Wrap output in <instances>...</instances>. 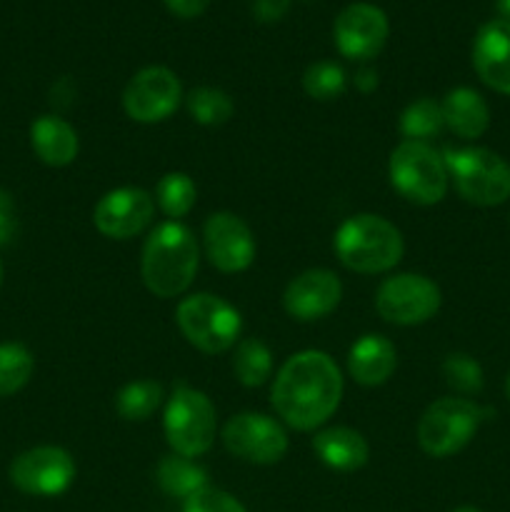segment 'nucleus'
<instances>
[{
	"instance_id": "1",
	"label": "nucleus",
	"mask_w": 510,
	"mask_h": 512,
	"mask_svg": "<svg viewBox=\"0 0 510 512\" xmlns=\"http://www.w3.org/2000/svg\"><path fill=\"white\" fill-rule=\"evenodd\" d=\"M343 375L323 350H303L283 363L273 383L270 403L285 425L315 430L338 410Z\"/></svg>"
},
{
	"instance_id": "2",
	"label": "nucleus",
	"mask_w": 510,
	"mask_h": 512,
	"mask_svg": "<svg viewBox=\"0 0 510 512\" xmlns=\"http://www.w3.org/2000/svg\"><path fill=\"white\" fill-rule=\"evenodd\" d=\"M198 240L178 220L160 223L148 235L140 258L145 288L158 298H178L198 273Z\"/></svg>"
},
{
	"instance_id": "3",
	"label": "nucleus",
	"mask_w": 510,
	"mask_h": 512,
	"mask_svg": "<svg viewBox=\"0 0 510 512\" xmlns=\"http://www.w3.org/2000/svg\"><path fill=\"white\" fill-rule=\"evenodd\" d=\"M333 248L340 263L360 275L388 273L405 253L400 230L390 220L373 213H360L345 220L335 233Z\"/></svg>"
},
{
	"instance_id": "4",
	"label": "nucleus",
	"mask_w": 510,
	"mask_h": 512,
	"mask_svg": "<svg viewBox=\"0 0 510 512\" xmlns=\"http://www.w3.org/2000/svg\"><path fill=\"white\" fill-rule=\"evenodd\" d=\"M445 168L460 198L478 208H495L510 198V163L488 148H458L443 153Z\"/></svg>"
},
{
	"instance_id": "5",
	"label": "nucleus",
	"mask_w": 510,
	"mask_h": 512,
	"mask_svg": "<svg viewBox=\"0 0 510 512\" xmlns=\"http://www.w3.org/2000/svg\"><path fill=\"white\" fill-rule=\"evenodd\" d=\"M490 410L468 398H440L418 420V445L430 458H450L475 438Z\"/></svg>"
},
{
	"instance_id": "6",
	"label": "nucleus",
	"mask_w": 510,
	"mask_h": 512,
	"mask_svg": "<svg viewBox=\"0 0 510 512\" xmlns=\"http://www.w3.org/2000/svg\"><path fill=\"white\" fill-rule=\"evenodd\" d=\"M175 323L193 348L208 355L233 348L243 330L238 310L228 300L210 293H195L180 300L175 310Z\"/></svg>"
},
{
	"instance_id": "7",
	"label": "nucleus",
	"mask_w": 510,
	"mask_h": 512,
	"mask_svg": "<svg viewBox=\"0 0 510 512\" xmlns=\"http://www.w3.org/2000/svg\"><path fill=\"white\" fill-rule=\"evenodd\" d=\"M388 175L390 185L408 203L435 205L448 193L450 175L445 160L428 143L403 140L400 145H395V150L390 153Z\"/></svg>"
},
{
	"instance_id": "8",
	"label": "nucleus",
	"mask_w": 510,
	"mask_h": 512,
	"mask_svg": "<svg viewBox=\"0 0 510 512\" xmlns=\"http://www.w3.org/2000/svg\"><path fill=\"white\" fill-rule=\"evenodd\" d=\"M215 428H218V420H215V408L208 395L190 385H175L163 418L165 440L173 453L183 458H200L213 445Z\"/></svg>"
},
{
	"instance_id": "9",
	"label": "nucleus",
	"mask_w": 510,
	"mask_h": 512,
	"mask_svg": "<svg viewBox=\"0 0 510 512\" xmlns=\"http://www.w3.org/2000/svg\"><path fill=\"white\" fill-rule=\"evenodd\" d=\"M440 288L418 273H400L383 280L375 293V310L385 323L420 325L440 310Z\"/></svg>"
},
{
	"instance_id": "10",
	"label": "nucleus",
	"mask_w": 510,
	"mask_h": 512,
	"mask_svg": "<svg viewBox=\"0 0 510 512\" xmlns=\"http://www.w3.org/2000/svg\"><path fill=\"white\" fill-rule=\"evenodd\" d=\"M75 460L68 450L55 445H40L20 453L10 463V483L33 498L63 495L75 480Z\"/></svg>"
},
{
	"instance_id": "11",
	"label": "nucleus",
	"mask_w": 510,
	"mask_h": 512,
	"mask_svg": "<svg viewBox=\"0 0 510 512\" xmlns=\"http://www.w3.org/2000/svg\"><path fill=\"white\" fill-rule=\"evenodd\" d=\"M183 100L180 78L165 65H148L128 80L123 90L125 115L135 123H160L178 110Z\"/></svg>"
},
{
	"instance_id": "12",
	"label": "nucleus",
	"mask_w": 510,
	"mask_h": 512,
	"mask_svg": "<svg viewBox=\"0 0 510 512\" xmlns=\"http://www.w3.org/2000/svg\"><path fill=\"white\" fill-rule=\"evenodd\" d=\"M223 445L230 455L253 465H273L288 453V433L263 413H238L225 423Z\"/></svg>"
},
{
	"instance_id": "13",
	"label": "nucleus",
	"mask_w": 510,
	"mask_h": 512,
	"mask_svg": "<svg viewBox=\"0 0 510 512\" xmlns=\"http://www.w3.org/2000/svg\"><path fill=\"white\" fill-rule=\"evenodd\" d=\"M388 15L373 3H353L340 10L333 25V38L340 55L348 60H373L388 40Z\"/></svg>"
},
{
	"instance_id": "14",
	"label": "nucleus",
	"mask_w": 510,
	"mask_h": 512,
	"mask_svg": "<svg viewBox=\"0 0 510 512\" xmlns=\"http://www.w3.org/2000/svg\"><path fill=\"white\" fill-rule=\"evenodd\" d=\"M203 245L210 265L220 273H243L255 260V238L235 213H213L203 225Z\"/></svg>"
},
{
	"instance_id": "15",
	"label": "nucleus",
	"mask_w": 510,
	"mask_h": 512,
	"mask_svg": "<svg viewBox=\"0 0 510 512\" xmlns=\"http://www.w3.org/2000/svg\"><path fill=\"white\" fill-rule=\"evenodd\" d=\"M155 213V200L143 188H115L98 200L93 225L110 240H128L143 233Z\"/></svg>"
},
{
	"instance_id": "16",
	"label": "nucleus",
	"mask_w": 510,
	"mask_h": 512,
	"mask_svg": "<svg viewBox=\"0 0 510 512\" xmlns=\"http://www.w3.org/2000/svg\"><path fill=\"white\" fill-rule=\"evenodd\" d=\"M343 298V283L333 270L313 268L288 283L283 293V308L300 323H313L333 313Z\"/></svg>"
},
{
	"instance_id": "17",
	"label": "nucleus",
	"mask_w": 510,
	"mask_h": 512,
	"mask_svg": "<svg viewBox=\"0 0 510 512\" xmlns=\"http://www.w3.org/2000/svg\"><path fill=\"white\" fill-rule=\"evenodd\" d=\"M473 68L495 93L510 95V23L490 20L480 25L473 40Z\"/></svg>"
},
{
	"instance_id": "18",
	"label": "nucleus",
	"mask_w": 510,
	"mask_h": 512,
	"mask_svg": "<svg viewBox=\"0 0 510 512\" xmlns=\"http://www.w3.org/2000/svg\"><path fill=\"white\" fill-rule=\"evenodd\" d=\"M398 365V350L383 335H363L348 353V370L355 383L365 388L388 383Z\"/></svg>"
},
{
	"instance_id": "19",
	"label": "nucleus",
	"mask_w": 510,
	"mask_h": 512,
	"mask_svg": "<svg viewBox=\"0 0 510 512\" xmlns=\"http://www.w3.org/2000/svg\"><path fill=\"white\" fill-rule=\"evenodd\" d=\"M30 145L35 155L50 168H65L78 158L80 150L75 128L58 115H40L30 125Z\"/></svg>"
},
{
	"instance_id": "20",
	"label": "nucleus",
	"mask_w": 510,
	"mask_h": 512,
	"mask_svg": "<svg viewBox=\"0 0 510 512\" xmlns=\"http://www.w3.org/2000/svg\"><path fill=\"white\" fill-rule=\"evenodd\" d=\"M313 450L320 463L338 473H355L370 458L368 440L353 428H328L320 430L313 438Z\"/></svg>"
},
{
	"instance_id": "21",
	"label": "nucleus",
	"mask_w": 510,
	"mask_h": 512,
	"mask_svg": "<svg viewBox=\"0 0 510 512\" xmlns=\"http://www.w3.org/2000/svg\"><path fill=\"white\" fill-rule=\"evenodd\" d=\"M445 128L453 130L458 138L475 140L488 130L490 108L483 95L473 88H455L440 103Z\"/></svg>"
},
{
	"instance_id": "22",
	"label": "nucleus",
	"mask_w": 510,
	"mask_h": 512,
	"mask_svg": "<svg viewBox=\"0 0 510 512\" xmlns=\"http://www.w3.org/2000/svg\"><path fill=\"white\" fill-rule=\"evenodd\" d=\"M155 483L165 495L178 500H190L193 495L208 488V473L195 463L193 458L183 455H165L155 468Z\"/></svg>"
},
{
	"instance_id": "23",
	"label": "nucleus",
	"mask_w": 510,
	"mask_h": 512,
	"mask_svg": "<svg viewBox=\"0 0 510 512\" xmlns=\"http://www.w3.org/2000/svg\"><path fill=\"white\" fill-rule=\"evenodd\" d=\"M233 373L245 388H260L273 375V355L258 338H245L235 345Z\"/></svg>"
},
{
	"instance_id": "24",
	"label": "nucleus",
	"mask_w": 510,
	"mask_h": 512,
	"mask_svg": "<svg viewBox=\"0 0 510 512\" xmlns=\"http://www.w3.org/2000/svg\"><path fill=\"white\" fill-rule=\"evenodd\" d=\"M185 108H188L190 118L195 123L208 125V128L228 123L235 113L233 98L225 90L210 88V85H200V88L190 90L185 95Z\"/></svg>"
},
{
	"instance_id": "25",
	"label": "nucleus",
	"mask_w": 510,
	"mask_h": 512,
	"mask_svg": "<svg viewBox=\"0 0 510 512\" xmlns=\"http://www.w3.org/2000/svg\"><path fill=\"white\" fill-rule=\"evenodd\" d=\"M160 403H163V385L155 380H135L120 390L115 398V410L123 420L143 423L158 410Z\"/></svg>"
},
{
	"instance_id": "26",
	"label": "nucleus",
	"mask_w": 510,
	"mask_h": 512,
	"mask_svg": "<svg viewBox=\"0 0 510 512\" xmlns=\"http://www.w3.org/2000/svg\"><path fill=\"white\" fill-rule=\"evenodd\" d=\"M198 188L185 173H165L155 185V203L170 220H180L193 210Z\"/></svg>"
},
{
	"instance_id": "27",
	"label": "nucleus",
	"mask_w": 510,
	"mask_h": 512,
	"mask_svg": "<svg viewBox=\"0 0 510 512\" xmlns=\"http://www.w3.org/2000/svg\"><path fill=\"white\" fill-rule=\"evenodd\" d=\"M443 128V108H440L438 100L433 98L413 100V103L403 110V115H400V133H403L405 140L425 143V140L435 138Z\"/></svg>"
},
{
	"instance_id": "28",
	"label": "nucleus",
	"mask_w": 510,
	"mask_h": 512,
	"mask_svg": "<svg viewBox=\"0 0 510 512\" xmlns=\"http://www.w3.org/2000/svg\"><path fill=\"white\" fill-rule=\"evenodd\" d=\"M35 360L25 345L0 343V398L20 393L33 378Z\"/></svg>"
},
{
	"instance_id": "29",
	"label": "nucleus",
	"mask_w": 510,
	"mask_h": 512,
	"mask_svg": "<svg viewBox=\"0 0 510 512\" xmlns=\"http://www.w3.org/2000/svg\"><path fill=\"white\" fill-rule=\"evenodd\" d=\"M345 83H348L345 70L333 60H318V63L308 65L303 73V90L320 103L340 98L345 93Z\"/></svg>"
},
{
	"instance_id": "30",
	"label": "nucleus",
	"mask_w": 510,
	"mask_h": 512,
	"mask_svg": "<svg viewBox=\"0 0 510 512\" xmlns=\"http://www.w3.org/2000/svg\"><path fill=\"white\" fill-rule=\"evenodd\" d=\"M443 378L460 395H475L483 390V368L465 353H453L443 360Z\"/></svg>"
},
{
	"instance_id": "31",
	"label": "nucleus",
	"mask_w": 510,
	"mask_h": 512,
	"mask_svg": "<svg viewBox=\"0 0 510 512\" xmlns=\"http://www.w3.org/2000/svg\"><path fill=\"white\" fill-rule=\"evenodd\" d=\"M183 512H248V510H245L243 505H240V500H235L233 495L223 493V490L205 488L203 493L185 500Z\"/></svg>"
},
{
	"instance_id": "32",
	"label": "nucleus",
	"mask_w": 510,
	"mask_h": 512,
	"mask_svg": "<svg viewBox=\"0 0 510 512\" xmlns=\"http://www.w3.org/2000/svg\"><path fill=\"white\" fill-rule=\"evenodd\" d=\"M18 233V218H15V203L8 190L0 188V245H8Z\"/></svg>"
},
{
	"instance_id": "33",
	"label": "nucleus",
	"mask_w": 510,
	"mask_h": 512,
	"mask_svg": "<svg viewBox=\"0 0 510 512\" xmlns=\"http://www.w3.org/2000/svg\"><path fill=\"white\" fill-rule=\"evenodd\" d=\"M290 8V0H253V15L260 23H278Z\"/></svg>"
},
{
	"instance_id": "34",
	"label": "nucleus",
	"mask_w": 510,
	"mask_h": 512,
	"mask_svg": "<svg viewBox=\"0 0 510 512\" xmlns=\"http://www.w3.org/2000/svg\"><path fill=\"white\" fill-rule=\"evenodd\" d=\"M168 10L178 18H198L205 8L210 5V0H165Z\"/></svg>"
},
{
	"instance_id": "35",
	"label": "nucleus",
	"mask_w": 510,
	"mask_h": 512,
	"mask_svg": "<svg viewBox=\"0 0 510 512\" xmlns=\"http://www.w3.org/2000/svg\"><path fill=\"white\" fill-rule=\"evenodd\" d=\"M355 85H358L363 93H370V90L378 88V73L370 68H360L358 75H355Z\"/></svg>"
},
{
	"instance_id": "36",
	"label": "nucleus",
	"mask_w": 510,
	"mask_h": 512,
	"mask_svg": "<svg viewBox=\"0 0 510 512\" xmlns=\"http://www.w3.org/2000/svg\"><path fill=\"white\" fill-rule=\"evenodd\" d=\"M495 10H498L500 20H508L510 23V0H495Z\"/></svg>"
},
{
	"instance_id": "37",
	"label": "nucleus",
	"mask_w": 510,
	"mask_h": 512,
	"mask_svg": "<svg viewBox=\"0 0 510 512\" xmlns=\"http://www.w3.org/2000/svg\"><path fill=\"white\" fill-rule=\"evenodd\" d=\"M453 512H483V510H478V508H473V505H463V508H455Z\"/></svg>"
},
{
	"instance_id": "38",
	"label": "nucleus",
	"mask_w": 510,
	"mask_h": 512,
	"mask_svg": "<svg viewBox=\"0 0 510 512\" xmlns=\"http://www.w3.org/2000/svg\"><path fill=\"white\" fill-rule=\"evenodd\" d=\"M505 395H508V400H510V373H508V378H505Z\"/></svg>"
},
{
	"instance_id": "39",
	"label": "nucleus",
	"mask_w": 510,
	"mask_h": 512,
	"mask_svg": "<svg viewBox=\"0 0 510 512\" xmlns=\"http://www.w3.org/2000/svg\"><path fill=\"white\" fill-rule=\"evenodd\" d=\"M0 280H3V265H0Z\"/></svg>"
}]
</instances>
